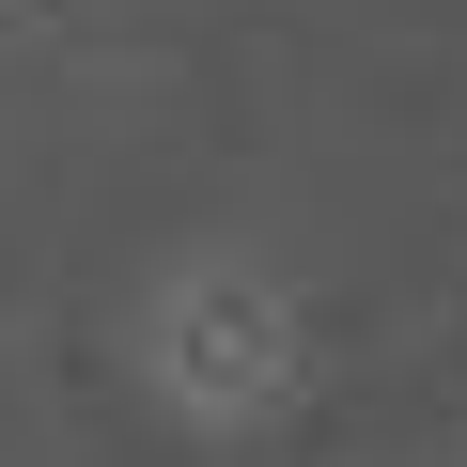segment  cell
Segmentation results:
<instances>
[{
	"label": "cell",
	"instance_id": "obj_1",
	"mask_svg": "<svg viewBox=\"0 0 467 467\" xmlns=\"http://www.w3.org/2000/svg\"><path fill=\"white\" fill-rule=\"evenodd\" d=\"M296 374H312V327H296V281H281V265H250V250L156 265V296H140V389H156L187 436L281 420Z\"/></svg>",
	"mask_w": 467,
	"mask_h": 467
}]
</instances>
